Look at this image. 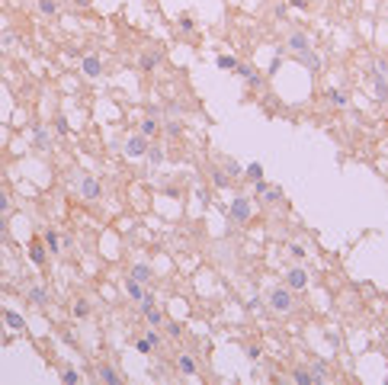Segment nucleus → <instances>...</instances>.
<instances>
[{
	"label": "nucleus",
	"mask_w": 388,
	"mask_h": 385,
	"mask_svg": "<svg viewBox=\"0 0 388 385\" xmlns=\"http://www.w3.org/2000/svg\"><path fill=\"white\" fill-rule=\"evenodd\" d=\"M266 298H270V308L276 311V315H289L292 305H295V295H292V289H289V286H276Z\"/></svg>",
	"instance_id": "obj_1"
},
{
	"label": "nucleus",
	"mask_w": 388,
	"mask_h": 385,
	"mask_svg": "<svg viewBox=\"0 0 388 385\" xmlns=\"http://www.w3.org/2000/svg\"><path fill=\"white\" fill-rule=\"evenodd\" d=\"M286 286L292 289V292H305V289H308V273L301 270V267L286 270Z\"/></svg>",
	"instance_id": "obj_2"
},
{
	"label": "nucleus",
	"mask_w": 388,
	"mask_h": 385,
	"mask_svg": "<svg viewBox=\"0 0 388 385\" xmlns=\"http://www.w3.org/2000/svg\"><path fill=\"white\" fill-rule=\"evenodd\" d=\"M100 193H103V186H100V180H96V177H90V174L80 177V196L87 199V202L100 199Z\"/></svg>",
	"instance_id": "obj_3"
},
{
	"label": "nucleus",
	"mask_w": 388,
	"mask_h": 385,
	"mask_svg": "<svg viewBox=\"0 0 388 385\" xmlns=\"http://www.w3.org/2000/svg\"><path fill=\"white\" fill-rule=\"evenodd\" d=\"M148 135H141V132H138V135H132L128 141H125V154H128V158H141V154H148Z\"/></svg>",
	"instance_id": "obj_4"
},
{
	"label": "nucleus",
	"mask_w": 388,
	"mask_h": 385,
	"mask_svg": "<svg viewBox=\"0 0 388 385\" xmlns=\"http://www.w3.org/2000/svg\"><path fill=\"white\" fill-rule=\"evenodd\" d=\"M234 74H241V77H244L247 83H250V87H263V77H260V71L257 68H253V65H244V61H238V68H234Z\"/></svg>",
	"instance_id": "obj_5"
},
{
	"label": "nucleus",
	"mask_w": 388,
	"mask_h": 385,
	"mask_svg": "<svg viewBox=\"0 0 388 385\" xmlns=\"http://www.w3.org/2000/svg\"><path fill=\"white\" fill-rule=\"evenodd\" d=\"M231 219H234L238 225H244V222L250 219V202H247L244 196H238V199H234V206H231Z\"/></svg>",
	"instance_id": "obj_6"
},
{
	"label": "nucleus",
	"mask_w": 388,
	"mask_h": 385,
	"mask_svg": "<svg viewBox=\"0 0 388 385\" xmlns=\"http://www.w3.org/2000/svg\"><path fill=\"white\" fill-rule=\"evenodd\" d=\"M42 241H45V250H52L55 257H58V254H61V250H64V244H61V234H58L55 228H45Z\"/></svg>",
	"instance_id": "obj_7"
},
{
	"label": "nucleus",
	"mask_w": 388,
	"mask_h": 385,
	"mask_svg": "<svg viewBox=\"0 0 388 385\" xmlns=\"http://www.w3.org/2000/svg\"><path fill=\"white\" fill-rule=\"evenodd\" d=\"M298 61L305 65V68L311 71V74H318V71L324 68V61H321V55H318V52H311V48H308V52H298Z\"/></svg>",
	"instance_id": "obj_8"
},
{
	"label": "nucleus",
	"mask_w": 388,
	"mask_h": 385,
	"mask_svg": "<svg viewBox=\"0 0 388 385\" xmlns=\"http://www.w3.org/2000/svg\"><path fill=\"white\" fill-rule=\"evenodd\" d=\"M80 71H83L87 77H100V74H103V61H100L96 55H87V58L80 61Z\"/></svg>",
	"instance_id": "obj_9"
},
{
	"label": "nucleus",
	"mask_w": 388,
	"mask_h": 385,
	"mask_svg": "<svg viewBox=\"0 0 388 385\" xmlns=\"http://www.w3.org/2000/svg\"><path fill=\"white\" fill-rule=\"evenodd\" d=\"M286 45H289V48H292V52L298 55V52H308V48H311V39H308L305 32H292V35L286 39Z\"/></svg>",
	"instance_id": "obj_10"
},
{
	"label": "nucleus",
	"mask_w": 388,
	"mask_h": 385,
	"mask_svg": "<svg viewBox=\"0 0 388 385\" xmlns=\"http://www.w3.org/2000/svg\"><path fill=\"white\" fill-rule=\"evenodd\" d=\"M177 369L183 372V376H196L199 366H196V359H192V353H180L177 356Z\"/></svg>",
	"instance_id": "obj_11"
},
{
	"label": "nucleus",
	"mask_w": 388,
	"mask_h": 385,
	"mask_svg": "<svg viewBox=\"0 0 388 385\" xmlns=\"http://www.w3.org/2000/svg\"><path fill=\"white\" fill-rule=\"evenodd\" d=\"M96 372H100V382H106V385H122V376H119V372H116V366L103 363V366L96 369Z\"/></svg>",
	"instance_id": "obj_12"
},
{
	"label": "nucleus",
	"mask_w": 388,
	"mask_h": 385,
	"mask_svg": "<svg viewBox=\"0 0 388 385\" xmlns=\"http://www.w3.org/2000/svg\"><path fill=\"white\" fill-rule=\"evenodd\" d=\"M327 100H331L337 110H343V106H350V93L343 87H331V90H327Z\"/></svg>",
	"instance_id": "obj_13"
},
{
	"label": "nucleus",
	"mask_w": 388,
	"mask_h": 385,
	"mask_svg": "<svg viewBox=\"0 0 388 385\" xmlns=\"http://www.w3.org/2000/svg\"><path fill=\"white\" fill-rule=\"evenodd\" d=\"M29 260L35 263V267L45 263V241H29Z\"/></svg>",
	"instance_id": "obj_14"
},
{
	"label": "nucleus",
	"mask_w": 388,
	"mask_h": 385,
	"mask_svg": "<svg viewBox=\"0 0 388 385\" xmlns=\"http://www.w3.org/2000/svg\"><path fill=\"white\" fill-rule=\"evenodd\" d=\"M26 298H29L32 305H39V308H45V305H48V292H45L42 286H29V292H26Z\"/></svg>",
	"instance_id": "obj_15"
},
{
	"label": "nucleus",
	"mask_w": 388,
	"mask_h": 385,
	"mask_svg": "<svg viewBox=\"0 0 388 385\" xmlns=\"http://www.w3.org/2000/svg\"><path fill=\"white\" fill-rule=\"evenodd\" d=\"M132 280H138V283H151V280H154V270L148 267V263H135V267H132Z\"/></svg>",
	"instance_id": "obj_16"
},
{
	"label": "nucleus",
	"mask_w": 388,
	"mask_h": 385,
	"mask_svg": "<svg viewBox=\"0 0 388 385\" xmlns=\"http://www.w3.org/2000/svg\"><path fill=\"white\" fill-rule=\"evenodd\" d=\"M292 379H295L298 385H318V379H314V372H311V369H305V366L292 369Z\"/></svg>",
	"instance_id": "obj_17"
},
{
	"label": "nucleus",
	"mask_w": 388,
	"mask_h": 385,
	"mask_svg": "<svg viewBox=\"0 0 388 385\" xmlns=\"http://www.w3.org/2000/svg\"><path fill=\"white\" fill-rule=\"evenodd\" d=\"M157 65H161V52H144V55H141V61H138L141 71H154Z\"/></svg>",
	"instance_id": "obj_18"
},
{
	"label": "nucleus",
	"mask_w": 388,
	"mask_h": 385,
	"mask_svg": "<svg viewBox=\"0 0 388 385\" xmlns=\"http://www.w3.org/2000/svg\"><path fill=\"white\" fill-rule=\"evenodd\" d=\"M71 315H74L77 321H80V318H87V315H90V298H83V295H80L77 302L71 305Z\"/></svg>",
	"instance_id": "obj_19"
},
{
	"label": "nucleus",
	"mask_w": 388,
	"mask_h": 385,
	"mask_svg": "<svg viewBox=\"0 0 388 385\" xmlns=\"http://www.w3.org/2000/svg\"><path fill=\"white\" fill-rule=\"evenodd\" d=\"M4 321H7V324H10L13 331H23V328H26V321H23V315H19V311H13V308H7V311H4Z\"/></svg>",
	"instance_id": "obj_20"
},
{
	"label": "nucleus",
	"mask_w": 388,
	"mask_h": 385,
	"mask_svg": "<svg viewBox=\"0 0 388 385\" xmlns=\"http://www.w3.org/2000/svg\"><path fill=\"white\" fill-rule=\"evenodd\" d=\"M372 80H375V96H379V100H388V77H382L379 71H372Z\"/></svg>",
	"instance_id": "obj_21"
},
{
	"label": "nucleus",
	"mask_w": 388,
	"mask_h": 385,
	"mask_svg": "<svg viewBox=\"0 0 388 385\" xmlns=\"http://www.w3.org/2000/svg\"><path fill=\"white\" fill-rule=\"evenodd\" d=\"M125 292H128L132 298H138V302H141L144 289H141V283H138V280H132V276H128V280H125Z\"/></svg>",
	"instance_id": "obj_22"
},
{
	"label": "nucleus",
	"mask_w": 388,
	"mask_h": 385,
	"mask_svg": "<svg viewBox=\"0 0 388 385\" xmlns=\"http://www.w3.org/2000/svg\"><path fill=\"white\" fill-rule=\"evenodd\" d=\"M157 132H161V122H157V119H141V135H157Z\"/></svg>",
	"instance_id": "obj_23"
},
{
	"label": "nucleus",
	"mask_w": 388,
	"mask_h": 385,
	"mask_svg": "<svg viewBox=\"0 0 388 385\" xmlns=\"http://www.w3.org/2000/svg\"><path fill=\"white\" fill-rule=\"evenodd\" d=\"M13 212V196L7 189H0V215H10Z\"/></svg>",
	"instance_id": "obj_24"
},
{
	"label": "nucleus",
	"mask_w": 388,
	"mask_h": 385,
	"mask_svg": "<svg viewBox=\"0 0 388 385\" xmlns=\"http://www.w3.org/2000/svg\"><path fill=\"white\" fill-rule=\"evenodd\" d=\"M39 13L42 16H55L58 13V0H39Z\"/></svg>",
	"instance_id": "obj_25"
},
{
	"label": "nucleus",
	"mask_w": 388,
	"mask_h": 385,
	"mask_svg": "<svg viewBox=\"0 0 388 385\" xmlns=\"http://www.w3.org/2000/svg\"><path fill=\"white\" fill-rule=\"evenodd\" d=\"M0 244H13V234L7 228V215H0Z\"/></svg>",
	"instance_id": "obj_26"
},
{
	"label": "nucleus",
	"mask_w": 388,
	"mask_h": 385,
	"mask_svg": "<svg viewBox=\"0 0 388 385\" xmlns=\"http://www.w3.org/2000/svg\"><path fill=\"white\" fill-rule=\"evenodd\" d=\"M148 158H151V164H161L164 161V148H161V144H148Z\"/></svg>",
	"instance_id": "obj_27"
},
{
	"label": "nucleus",
	"mask_w": 388,
	"mask_h": 385,
	"mask_svg": "<svg viewBox=\"0 0 388 385\" xmlns=\"http://www.w3.org/2000/svg\"><path fill=\"white\" fill-rule=\"evenodd\" d=\"M215 65L222 68V71H234V68H238V58H234V55H222Z\"/></svg>",
	"instance_id": "obj_28"
},
{
	"label": "nucleus",
	"mask_w": 388,
	"mask_h": 385,
	"mask_svg": "<svg viewBox=\"0 0 388 385\" xmlns=\"http://www.w3.org/2000/svg\"><path fill=\"white\" fill-rule=\"evenodd\" d=\"M244 174H247L250 180H260V177H263V164H260V161H253V164H247V167H244Z\"/></svg>",
	"instance_id": "obj_29"
},
{
	"label": "nucleus",
	"mask_w": 388,
	"mask_h": 385,
	"mask_svg": "<svg viewBox=\"0 0 388 385\" xmlns=\"http://www.w3.org/2000/svg\"><path fill=\"white\" fill-rule=\"evenodd\" d=\"M177 26L183 29V32H196V19H192V16H186V13H183V16L177 19Z\"/></svg>",
	"instance_id": "obj_30"
},
{
	"label": "nucleus",
	"mask_w": 388,
	"mask_h": 385,
	"mask_svg": "<svg viewBox=\"0 0 388 385\" xmlns=\"http://www.w3.org/2000/svg\"><path fill=\"white\" fill-rule=\"evenodd\" d=\"M151 308H157V298H154V292H144V295H141V311L148 315Z\"/></svg>",
	"instance_id": "obj_31"
},
{
	"label": "nucleus",
	"mask_w": 388,
	"mask_h": 385,
	"mask_svg": "<svg viewBox=\"0 0 388 385\" xmlns=\"http://www.w3.org/2000/svg\"><path fill=\"white\" fill-rule=\"evenodd\" d=\"M164 324H167V334H170L174 340H177V337H183V324H180V321H164Z\"/></svg>",
	"instance_id": "obj_32"
},
{
	"label": "nucleus",
	"mask_w": 388,
	"mask_h": 385,
	"mask_svg": "<svg viewBox=\"0 0 388 385\" xmlns=\"http://www.w3.org/2000/svg\"><path fill=\"white\" fill-rule=\"evenodd\" d=\"M263 199H266V202H279V199H283V189H279V186H270V189L263 193Z\"/></svg>",
	"instance_id": "obj_33"
},
{
	"label": "nucleus",
	"mask_w": 388,
	"mask_h": 385,
	"mask_svg": "<svg viewBox=\"0 0 388 385\" xmlns=\"http://www.w3.org/2000/svg\"><path fill=\"white\" fill-rule=\"evenodd\" d=\"M35 148H42V151L48 148V132L45 129H35Z\"/></svg>",
	"instance_id": "obj_34"
},
{
	"label": "nucleus",
	"mask_w": 388,
	"mask_h": 385,
	"mask_svg": "<svg viewBox=\"0 0 388 385\" xmlns=\"http://www.w3.org/2000/svg\"><path fill=\"white\" fill-rule=\"evenodd\" d=\"M148 321H151V328H157V324H164L167 318H164V311H157V308H151V311H148Z\"/></svg>",
	"instance_id": "obj_35"
},
{
	"label": "nucleus",
	"mask_w": 388,
	"mask_h": 385,
	"mask_svg": "<svg viewBox=\"0 0 388 385\" xmlns=\"http://www.w3.org/2000/svg\"><path fill=\"white\" fill-rule=\"evenodd\" d=\"M61 382H64V385H77V382H80V376H77L74 369H64V372H61Z\"/></svg>",
	"instance_id": "obj_36"
},
{
	"label": "nucleus",
	"mask_w": 388,
	"mask_h": 385,
	"mask_svg": "<svg viewBox=\"0 0 388 385\" xmlns=\"http://www.w3.org/2000/svg\"><path fill=\"white\" fill-rule=\"evenodd\" d=\"M55 129H58V135H68V132H71V125H68L64 116H55Z\"/></svg>",
	"instance_id": "obj_37"
},
{
	"label": "nucleus",
	"mask_w": 388,
	"mask_h": 385,
	"mask_svg": "<svg viewBox=\"0 0 388 385\" xmlns=\"http://www.w3.org/2000/svg\"><path fill=\"white\" fill-rule=\"evenodd\" d=\"M164 132H167L170 138H177V135H183V125H180V122H167V125H164Z\"/></svg>",
	"instance_id": "obj_38"
},
{
	"label": "nucleus",
	"mask_w": 388,
	"mask_h": 385,
	"mask_svg": "<svg viewBox=\"0 0 388 385\" xmlns=\"http://www.w3.org/2000/svg\"><path fill=\"white\" fill-rule=\"evenodd\" d=\"M144 340H148V344L154 347V350H157V347H161V334H157V328H151L148 334H144Z\"/></svg>",
	"instance_id": "obj_39"
},
{
	"label": "nucleus",
	"mask_w": 388,
	"mask_h": 385,
	"mask_svg": "<svg viewBox=\"0 0 388 385\" xmlns=\"http://www.w3.org/2000/svg\"><path fill=\"white\" fill-rule=\"evenodd\" d=\"M135 350H138L141 356H148V353H154V347H151V344H148V340H144V337H141V340L135 344Z\"/></svg>",
	"instance_id": "obj_40"
},
{
	"label": "nucleus",
	"mask_w": 388,
	"mask_h": 385,
	"mask_svg": "<svg viewBox=\"0 0 388 385\" xmlns=\"http://www.w3.org/2000/svg\"><path fill=\"white\" fill-rule=\"evenodd\" d=\"M266 189H270V183H266L263 177H260V180H253V193H257V196H263Z\"/></svg>",
	"instance_id": "obj_41"
},
{
	"label": "nucleus",
	"mask_w": 388,
	"mask_h": 385,
	"mask_svg": "<svg viewBox=\"0 0 388 385\" xmlns=\"http://www.w3.org/2000/svg\"><path fill=\"white\" fill-rule=\"evenodd\" d=\"M244 353H247V359H250V363H257V359H260V353H263V350H260V347H247Z\"/></svg>",
	"instance_id": "obj_42"
},
{
	"label": "nucleus",
	"mask_w": 388,
	"mask_h": 385,
	"mask_svg": "<svg viewBox=\"0 0 388 385\" xmlns=\"http://www.w3.org/2000/svg\"><path fill=\"white\" fill-rule=\"evenodd\" d=\"M289 254H292V257H305V247H301V244H289Z\"/></svg>",
	"instance_id": "obj_43"
},
{
	"label": "nucleus",
	"mask_w": 388,
	"mask_h": 385,
	"mask_svg": "<svg viewBox=\"0 0 388 385\" xmlns=\"http://www.w3.org/2000/svg\"><path fill=\"white\" fill-rule=\"evenodd\" d=\"M212 177H215V183H218V186H228V174H222V170H212Z\"/></svg>",
	"instance_id": "obj_44"
},
{
	"label": "nucleus",
	"mask_w": 388,
	"mask_h": 385,
	"mask_svg": "<svg viewBox=\"0 0 388 385\" xmlns=\"http://www.w3.org/2000/svg\"><path fill=\"white\" fill-rule=\"evenodd\" d=\"M375 65H379V68H375V71H379L382 77H388V61H375Z\"/></svg>",
	"instance_id": "obj_45"
},
{
	"label": "nucleus",
	"mask_w": 388,
	"mask_h": 385,
	"mask_svg": "<svg viewBox=\"0 0 388 385\" xmlns=\"http://www.w3.org/2000/svg\"><path fill=\"white\" fill-rule=\"evenodd\" d=\"M289 4H292L295 10H308V0H289Z\"/></svg>",
	"instance_id": "obj_46"
},
{
	"label": "nucleus",
	"mask_w": 388,
	"mask_h": 385,
	"mask_svg": "<svg viewBox=\"0 0 388 385\" xmlns=\"http://www.w3.org/2000/svg\"><path fill=\"white\" fill-rule=\"evenodd\" d=\"M74 4H77V7H90V4H93V0H74Z\"/></svg>",
	"instance_id": "obj_47"
},
{
	"label": "nucleus",
	"mask_w": 388,
	"mask_h": 385,
	"mask_svg": "<svg viewBox=\"0 0 388 385\" xmlns=\"http://www.w3.org/2000/svg\"><path fill=\"white\" fill-rule=\"evenodd\" d=\"M0 267H4V257H0Z\"/></svg>",
	"instance_id": "obj_48"
},
{
	"label": "nucleus",
	"mask_w": 388,
	"mask_h": 385,
	"mask_svg": "<svg viewBox=\"0 0 388 385\" xmlns=\"http://www.w3.org/2000/svg\"><path fill=\"white\" fill-rule=\"evenodd\" d=\"M35 4H39V0H35Z\"/></svg>",
	"instance_id": "obj_49"
}]
</instances>
